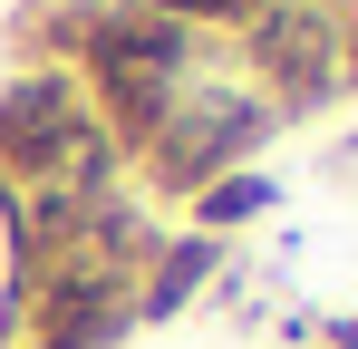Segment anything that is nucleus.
Here are the masks:
<instances>
[{
	"instance_id": "f257e3e1",
	"label": "nucleus",
	"mask_w": 358,
	"mask_h": 349,
	"mask_svg": "<svg viewBox=\"0 0 358 349\" xmlns=\"http://www.w3.org/2000/svg\"><path fill=\"white\" fill-rule=\"evenodd\" d=\"M281 136V116L262 107V88L252 78H184V97H175V116L126 156V174H145V194L155 204H194L213 174H233L252 146H271Z\"/></svg>"
},
{
	"instance_id": "f03ea898",
	"label": "nucleus",
	"mask_w": 358,
	"mask_h": 349,
	"mask_svg": "<svg viewBox=\"0 0 358 349\" xmlns=\"http://www.w3.org/2000/svg\"><path fill=\"white\" fill-rule=\"evenodd\" d=\"M233 49H242V78L262 88V107L281 126L349 97L339 88V0H262L233 29Z\"/></svg>"
},
{
	"instance_id": "7ed1b4c3",
	"label": "nucleus",
	"mask_w": 358,
	"mask_h": 349,
	"mask_svg": "<svg viewBox=\"0 0 358 349\" xmlns=\"http://www.w3.org/2000/svg\"><path fill=\"white\" fill-rule=\"evenodd\" d=\"M78 88H87V116L136 156V146L175 116L184 68H165V58H145L136 39H117V29H107V0H97V29H87V49H78Z\"/></svg>"
},
{
	"instance_id": "20e7f679",
	"label": "nucleus",
	"mask_w": 358,
	"mask_h": 349,
	"mask_svg": "<svg viewBox=\"0 0 358 349\" xmlns=\"http://www.w3.org/2000/svg\"><path fill=\"white\" fill-rule=\"evenodd\" d=\"M213 272H223V242L213 233H165L155 242V262H145V282H136V330H165V320H184V301L194 291H213Z\"/></svg>"
},
{
	"instance_id": "39448f33",
	"label": "nucleus",
	"mask_w": 358,
	"mask_h": 349,
	"mask_svg": "<svg viewBox=\"0 0 358 349\" xmlns=\"http://www.w3.org/2000/svg\"><path fill=\"white\" fill-rule=\"evenodd\" d=\"M184 214H194V233H213V242H223V233L262 224V214H281V184H271L262 165H233V174H213V184H203Z\"/></svg>"
},
{
	"instance_id": "423d86ee",
	"label": "nucleus",
	"mask_w": 358,
	"mask_h": 349,
	"mask_svg": "<svg viewBox=\"0 0 358 349\" xmlns=\"http://www.w3.org/2000/svg\"><path fill=\"white\" fill-rule=\"evenodd\" d=\"M339 88L358 97V0H339Z\"/></svg>"
},
{
	"instance_id": "0eeeda50",
	"label": "nucleus",
	"mask_w": 358,
	"mask_h": 349,
	"mask_svg": "<svg viewBox=\"0 0 358 349\" xmlns=\"http://www.w3.org/2000/svg\"><path fill=\"white\" fill-rule=\"evenodd\" d=\"M329 330V349H358V310H339V320H320Z\"/></svg>"
},
{
	"instance_id": "6e6552de",
	"label": "nucleus",
	"mask_w": 358,
	"mask_h": 349,
	"mask_svg": "<svg viewBox=\"0 0 358 349\" xmlns=\"http://www.w3.org/2000/svg\"><path fill=\"white\" fill-rule=\"evenodd\" d=\"M349 165H358V156H349Z\"/></svg>"
}]
</instances>
